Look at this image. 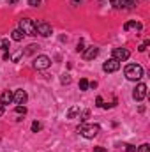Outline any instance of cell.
Instances as JSON below:
<instances>
[{
    "label": "cell",
    "mask_w": 150,
    "mask_h": 152,
    "mask_svg": "<svg viewBox=\"0 0 150 152\" xmlns=\"http://www.w3.org/2000/svg\"><path fill=\"white\" fill-rule=\"evenodd\" d=\"M99 131H101V126H99V124H85V122H81V124L78 126V133H79L83 138H87V140L95 138V136L99 134Z\"/></svg>",
    "instance_id": "6da1fadb"
},
{
    "label": "cell",
    "mask_w": 150,
    "mask_h": 152,
    "mask_svg": "<svg viewBox=\"0 0 150 152\" xmlns=\"http://www.w3.org/2000/svg\"><path fill=\"white\" fill-rule=\"evenodd\" d=\"M124 75H125L127 80L136 81V80L143 78V67H141L140 64H127L125 69H124Z\"/></svg>",
    "instance_id": "7a4b0ae2"
},
{
    "label": "cell",
    "mask_w": 150,
    "mask_h": 152,
    "mask_svg": "<svg viewBox=\"0 0 150 152\" xmlns=\"http://www.w3.org/2000/svg\"><path fill=\"white\" fill-rule=\"evenodd\" d=\"M18 30H21L25 36H37V30H36L34 21L28 20V18H21L18 21Z\"/></svg>",
    "instance_id": "3957f363"
},
{
    "label": "cell",
    "mask_w": 150,
    "mask_h": 152,
    "mask_svg": "<svg viewBox=\"0 0 150 152\" xmlns=\"http://www.w3.org/2000/svg\"><path fill=\"white\" fill-rule=\"evenodd\" d=\"M129 57H131V51L127 48H113L111 58H115L117 62H125Z\"/></svg>",
    "instance_id": "277c9868"
},
{
    "label": "cell",
    "mask_w": 150,
    "mask_h": 152,
    "mask_svg": "<svg viewBox=\"0 0 150 152\" xmlns=\"http://www.w3.org/2000/svg\"><path fill=\"white\" fill-rule=\"evenodd\" d=\"M51 66V58L50 57H46V55H39L34 58V67L37 69V71H44V69H48Z\"/></svg>",
    "instance_id": "5b68a950"
},
{
    "label": "cell",
    "mask_w": 150,
    "mask_h": 152,
    "mask_svg": "<svg viewBox=\"0 0 150 152\" xmlns=\"http://www.w3.org/2000/svg\"><path fill=\"white\" fill-rule=\"evenodd\" d=\"M34 25H36V30H37L39 36H42V37H50L51 36V25L50 23H46V21H34Z\"/></svg>",
    "instance_id": "8992f818"
},
{
    "label": "cell",
    "mask_w": 150,
    "mask_h": 152,
    "mask_svg": "<svg viewBox=\"0 0 150 152\" xmlns=\"http://www.w3.org/2000/svg\"><path fill=\"white\" fill-rule=\"evenodd\" d=\"M115 9H131L136 5V0H110Z\"/></svg>",
    "instance_id": "52a82bcc"
},
{
    "label": "cell",
    "mask_w": 150,
    "mask_h": 152,
    "mask_svg": "<svg viewBox=\"0 0 150 152\" xmlns=\"http://www.w3.org/2000/svg\"><path fill=\"white\" fill-rule=\"evenodd\" d=\"M133 97L136 101H143L147 97V85L145 83H138L136 88H134V92H133Z\"/></svg>",
    "instance_id": "ba28073f"
},
{
    "label": "cell",
    "mask_w": 150,
    "mask_h": 152,
    "mask_svg": "<svg viewBox=\"0 0 150 152\" xmlns=\"http://www.w3.org/2000/svg\"><path fill=\"white\" fill-rule=\"evenodd\" d=\"M27 99H28V96H27V92H25L23 88H18V90L12 92V103H16V104H25Z\"/></svg>",
    "instance_id": "9c48e42d"
},
{
    "label": "cell",
    "mask_w": 150,
    "mask_h": 152,
    "mask_svg": "<svg viewBox=\"0 0 150 152\" xmlns=\"http://www.w3.org/2000/svg\"><path fill=\"white\" fill-rule=\"evenodd\" d=\"M118 69H120V62H117L115 58H110V60H106L103 64V71L104 73H117Z\"/></svg>",
    "instance_id": "30bf717a"
},
{
    "label": "cell",
    "mask_w": 150,
    "mask_h": 152,
    "mask_svg": "<svg viewBox=\"0 0 150 152\" xmlns=\"http://www.w3.org/2000/svg\"><path fill=\"white\" fill-rule=\"evenodd\" d=\"M97 55H99V48H97V46H88V48H85V51H83V58H85V60H94Z\"/></svg>",
    "instance_id": "8fae6325"
},
{
    "label": "cell",
    "mask_w": 150,
    "mask_h": 152,
    "mask_svg": "<svg viewBox=\"0 0 150 152\" xmlns=\"http://www.w3.org/2000/svg\"><path fill=\"white\" fill-rule=\"evenodd\" d=\"M11 103H12V92L11 90H4L0 94V104L5 106V104H11Z\"/></svg>",
    "instance_id": "7c38bea8"
},
{
    "label": "cell",
    "mask_w": 150,
    "mask_h": 152,
    "mask_svg": "<svg viewBox=\"0 0 150 152\" xmlns=\"http://www.w3.org/2000/svg\"><path fill=\"white\" fill-rule=\"evenodd\" d=\"M131 28H134V30H141L143 27H141V23H138V21H127L125 25H124V30H131Z\"/></svg>",
    "instance_id": "4fadbf2b"
},
{
    "label": "cell",
    "mask_w": 150,
    "mask_h": 152,
    "mask_svg": "<svg viewBox=\"0 0 150 152\" xmlns=\"http://www.w3.org/2000/svg\"><path fill=\"white\" fill-rule=\"evenodd\" d=\"M23 37H25V34H23L21 30H18V28H14V30L11 32V39H12V41H16V42L23 41Z\"/></svg>",
    "instance_id": "5bb4252c"
},
{
    "label": "cell",
    "mask_w": 150,
    "mask_h": 152,
    "mask_svg": "<svg viewBox=\"0 0 150 152\" xmlns=\"http://www.w3.org/2000/svg\"><path fill=\"white\" fill-rule=\"evenodd\" d=\"M76 115H79V106H71L67 112V118H74Z\"/></svg>",
    "instance_id": "9a60e30c"
},
{
    "label": "cell",
    "mask_w": 150,
    "mask_h": 152,
    "mask_svg": "<svg viewBox=\"0 0 150 152\" xmlns=\"http://www.w3.org/2000/svg\"><path fill=\"white\" fill-rule=\"evenodd\" d=\"M9 48H11L9 39H0V50H2V51H7Z\"/></svg>",
    "instance_id": "2e32d148"
},
{
    "label": "cell",
    "mask_w": 150,
    "mask_h": 152,
    "mask_svg": "<svg viewBox=\"0 0 150 152\" xmlns=\"http://www.w3.org/2000/svg\"><path fill=\"white\" fill-rule=\"evenodd\" d=\"M41 129H42V124H41V122H37V120L32 122V133H37V131H41Z\"/></svg>",
    "instance_id": "e0dca14e"
},
{
    "label": "cell",
    "mask_w": 150,
    "mask_h": 152,
    "mask_svg": "<svg viewBox=\"0 0 150 152\" xmlns=\"http://www.w3.org/2000/svg\"><path fill=\"white\" fill-rule=\"evenodd\" d=\"M79 88H81V90H88V80L81 78V80H79Z\"/></svg>",
    "instance_id": "ac0fdd59"
},
{
    "label": "cell",
    "mask_w": 150,
    "mask_h": 152,
    "mask_svg": "<svg viewBox=\"0 0 150 152\" xmlns=\"http://www.w3.org/2000/svg\"><path fill=\"white\" fill-rule=\"evenodd\" d=\"M60 83H64V85L71 83V76H69V75H62V76H60Z\"/></svg>",
    "instance_id": "d6986e66"
},
{
    "label": "cell",
    "mask_w": 150,
    "mask_h": 152,
    "mask_svg": "<svg viewBox=\"0 0 150 152\" xmlns=\"http://www.w3.org/2000/svg\"><path fill=\"white\" fill-rule=\"evenodd\" d=\"M16 113H18V115H25V113H27V108H25V106H21V104H16Z\"/></svg>",
    "instance_id": "ffe728a7"
},
{
    "label": "cell",
    "mask_w": 150,
    "mask_h": 152,
    "mask_svg": "<svg viewBox=\"0 0 150 152\" xmlns=\"http://www.w3.org/2000/svg\"><path fill=\"white\" fill-rule=\"evenodd\" d=\"M138 152H150V145H149V143L140 145V147H138Z\"/></svg>",
    "instance_id": "44dd1931"
},
{
    "label": "cell",
    "mask_w": 150,
    "mask_h": 152,
    "mask_svg": "<svg viewBox=\"0 0 150 152\" xmlns=\"http://www.w3.org/2000/svg\"><path fill=\"white\" fill-rule=\"evenodd\" d=\"M76 51H78V53H83V51H85V44H83V41H79V42H78Z\"/></svg>",
    "instance_id": "7402d4cb"
},
{
    "label": "cell",
    "mask_w": 150,
    "mask_h": 152,
    "mask_svg": "<svg viewBox=\"0 0 150 152\" xmlns=\"http://www.w3.org/2000/svg\"><path fill=\"white\" fill-rule=\"evenodd\" d=\"M28 5L30 7H39L41 5V0H28Z\"/></svg>",
    "instance_id": "603a6c76"
},
{
    "label": "cell",
    "mask_w": 150,
    "mask_h": 152,
    "mask_svg": "<svg viewBox=\"0 0 150 152\" xmlns=\"http://www.w3.org/2000/svg\"><path fill=\"white\" fill-rule=\"evenodd\" d=\"M21 55H23V51H18V53H14V55H12V57H11V58H12V62H18V60H20V57H21Z\"/></svg>",
    "instance_id": "cb8c5ba5"
},
{
    "label": "cell",
    "mask_w": 150,
    "mask_h": 152,
    "mask_svg": "<svg viewBox=\"0 0 150 152\" xmlns=\"http://www.w3.org/2000/svg\"><path fill=\"white\" fill-rule=\"evenodd\" d=\"M149 44H150V41H149V39H147V41H145V42H143V44H141V46H140L138 50H140V51H145V50L149 48Z\"/></svg>",
    "instance_id": "d4e9b609"
},
{
    "label": "cell",
    "mask_w": 150,
    "mask_h": 152,
    "mask_svg": "<svg viewBox=\"0 0 150 152\" xmlns=\"http://www.w3.org/2000/svg\"><path fill=\"white\" fill-rule=\"evenodd\" d=\"M88 115H90V112H88V110H85V112L81 113V118H79V120H81V122H85V120L88 118Z\"/></svg>",
    "instance_id": "484cf974"
},
{
    "label": "cell",
    "mask_w": 150,
    "mask_h": 152,
    "mask_svg": "<svg viewBox=\"0 0 150 152\" xmlns=\"http://www.w3.org/2000/svg\"><path fill=\"white\" fill-rule=\"evenodd\" d=\"M95 104H97L99 108H103V104H104V103H103V97H101V96H97V99H95Z\"/></svg>",
    "instance_id": "4316f807"
},
{
    "label": "cell",
    "mask_w": 150,
    "mask_h": 152,
    "mask_svg": "<svg viewBox=\"0 0 150 152\" xmlns=\"http://www.w3.org/2000/svg\"><path fill=\"white\" fill-rule=\"evenodd\" d=\"M125 152H136V147L134 145H125Z\"/></svg>",
    "instance_id": "83f0119b"
},
{
    "label": "cell",
    "mask_w": 150,
    "mask_h": 152,
    "mask_svg": "<svg viewBox=\"0 0 150 152\" xmlns=\"http://www.w3.org/2000/svg\"><path fill=\"white\" fill-rule=\"evenodd\" d=\"M36 48H39L37 44H30V46H28V50H27V53H32V51H34Z\"/></svg>",
    "instance_id": "f1b7e54d"
},
{
    "label": "cell",
    "mask_w": 150,
    "mask_h": 152,
    "mask_svg": "<svg viewBox=\"0 0 150 152\" xmlns=\"http://www.w3.org/2000/svg\"><path fill=\"white\" fill-rule=\"evenodd\" d=\"M92 152H108V151H106L104 147H95V149H94Z\"/></svg>",
    "instance_id": "f546056e"
},
{
    "label": "cell",
    "mask_w": 150,
    "mask_h": 152,
    "mask_svg": "<svg viewBox=\"0 0 150 152\" xmlns=\"http://www.w3.org/2000/svg\"><path fill=\"white\" fill-rule=\"evenodd\" d=\"M4 60H9L11 58V53H7V51H4V57H2Z\"/></svg>",
    "instance_id": "4dcf8cb0"
},
{
    "label": "cell",
    "mask_w": 150,
    "mask_h": 152,
    "mask_svg": "<svg viewBox=\"0 0 150 152\" xmlns=\"http://www.w3.org/2000/svg\"><path fill=\"white\" fill-rule=\"evenodd\" d=\"M83 0H71V5H79Z\"/></svg>",
    "instance_id": "1f68e13d"
},
{
    "label": "cell",
    "mask_w": 150,
    "mask_h": 152,
    "mask_svg": "<svg viewBox=\"0 0 150 152\" xmlns=\"http://www.w3.org/2000/svg\"><path fill=\"white\" fill-rule=\"evenodd\" d=\"M16 2H18V0H7V4H9V5H11V4H16Z\"/></svg>",
    "instance_id": "d6a6232c"
},
{
    "label": "cell",
    "mask_w": 150,
    "mask_h": 152,
    "mask_svg": "<svg viewBox=\"0 0 150 152\" xmlns=\"http://www.w3.org/2000/svg\"><path fill=\"white\" fill-rule=\"evenodd\" d=\"M2 115H4V106L0 104V117H2Z\"/></svg>",
    "instance_id": "836d02e7"
}]
</instances>
